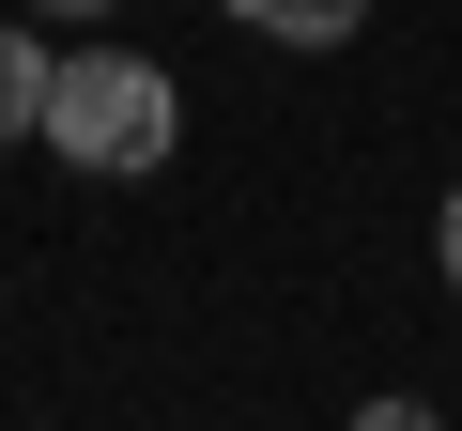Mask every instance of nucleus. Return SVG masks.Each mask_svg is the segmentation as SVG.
I'll use <instances>...</instances> for the list:
<instances>
[{
    "label": "nucleus",
    "instance_id": "f257e3e1",
    "mask_svg": "<svg viewBox=\"0 0 462 431\" xmlns=\"http://www.w3.org/2000/svg\"><path fill=\"white\" fill-rule=\"evenodd\" d=\"M62 170H93V185H139V170H170V139H185V93L154 78V62H124V47H78V62H47V124H32Z\"/></svg>",
    "mask_w": 462,
    "mask_h": 431
},
{
    "label": "nucleus",
    "instance_id": "f03ea898",
    "mask_svg": "<svg viewBox=\"0 0 462 431\" xmlns=\"http://www.w3.org/2000/svg\"><path fill=\"white\" fill-rule=\"evenodd\" d=\"M216 16H247L263 47H355V16H370V0H216Z\"/></svg>",
    "mask_w": 462,
    "mask_h": 431
},
{
    "label": "nucleus",
    "instance_id": "7ed1b4c3",
    "mask_svg": "<svg viewBox=\"0 0 462 431\" xmlns=\"http://www.w3.org/2000/svg\"><path fill=\"white\" fill-rule=\"evenodd\" d=\"M32 124H47V47L0 32V139H32Z\"/></svg>",
    "mask_w": 462,
    "mask_h": 431
},
{
    "label": "nucleus",
    "instance_id": "20e7f679",
    "mask_svg": "<svg viewBox=\"0 0 462 431\" xmlns=\"http://www.w3.org/2000/svg\"><path fill=\"white\" fill-rule=\"evenodd\" d=\"M431 262H447V293H462V185H447V216H431Z\"/></svg>",
    "mask_w": 462,
    "mask_h": 431
},
{
    "label": "nucleus",
    "instance_id": "39448f33",
    "mask_svg": "<svg viewBox=\"0 0 462 431\" xmlns=\"http://www.w3.org/2000/svg\"><path fill=\"white\" fill-rule=\"evenodd\" d=\"M32 16H78V32H93V16H108V0H32Z\"/></svg>",
    "mask_w": 462,
    "mask_h": 431
}]
</instances>
